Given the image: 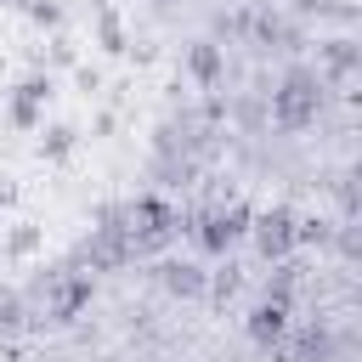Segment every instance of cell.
<instances>
[{
    "label": "cell",
    "instance_id": "1",
    "mask_svg": "<svg viewBox=\"0 0 362 362\" xmlns=\"http://www.w3.org/2000/svg\"><path fill=\"white\" fill-rule=\"evenodd\" d=\"M311 107H317V90H311L305 74H294L288 90H283V102H277V119L283 124H300V119H311Z\"/></svg>",
    "mask_w": 362,
    "mask_h": 362
},
{
    "label": "cell",
    "instance_id": "2",
    "mask_svg": "<svg viewBox=\"0 0 362 362\" xmlns=\"http://www.w3.org/2000/svg\"><path fill=\"white\" fill-rule=\"evenodd\" d=\"M238 232H243V209H232V215H215V221L204 226V243H209V249H226Z\"/></svg>",
    "mask_w": 362,
    "mask_h": 362
},
{
    "label": "cell",
    "instance_id": "3",
    "mask_svg": "<svg viewBox=\"0 0 362 362\" xmlns=\"http://www.w3.org/2000/svg\"><path fill=\"white\" fill-rule=\"evenodd\" d=\"M255 238H260V249H266V255H277V249H288V238H294V226H288V215H266Z\"/></svg>",
    "mask_w": 362,
    "mask_h": 362
},
{
    "label": "cell",
    "instance_id": "4",
    "mask_svg": "<svg viewBox=\"0 0 362 362\" xmlns=\"http://www.w3.org/2000/svg\"><path fill=\"white\" fill-rule=\"evenodd\" d=\"M249 328H255V339H277L283 334V305H260Z\"/></svg>",
    "mask_w": 362,
    "mask_h": 362
},
{
    "label": "cell",
    "instance_id": "5",
    "mask_svg": "<svg viewBox=\"0 0 362 362\" xmlns=\"http://www.w3.org/2000/svg\"><path fill=\"white\" fill-rule=\"evenodd\" d=\"M164 283H170L175 294H198V272H192V266H170V277H164Z\"/></svg>",
    "mask_w": 362,
    "mask_h": 362
}]
</instances>
